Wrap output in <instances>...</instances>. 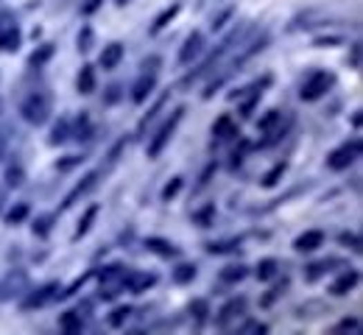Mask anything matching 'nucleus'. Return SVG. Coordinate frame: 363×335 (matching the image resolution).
<instances>
[{
  "instance_id": "obj_27",
  "label": "nucleus",
  "mask_w": 363,
  "mask_h": 335,
  "mask_svg": "<svg viewBox=\"0 0 363 335\" xmlns=\"http://www.w3.org/2000/svg\"><path fill=\"white\" fill-rule=\"evenodd\" d=\"M279 271V262L274 260V257H266V260H260L257 262V268H254V274H257V280L260 283H268L274 274Z\"/></svg>"
},
{
  "instance_id": "obj_4",
  "label": "nucleus",
  "mask_w": 363,
  "mask_h": 335,
  "mask_svg": "<svg viewBox=\"0 0 363 335\" xmlns=\"http://www.w3.org/2000/svg\"><path fill=\"white\" fill-rule=\"evenodd\" d=\"M333 87H335V73H330V70H316V73H310V76L305 79V84H302V90H299V98H302V101H319V98H324Z\"/></svg>"
},
{
  "instance_id": "obj_34",
  "label": "nucleus",
  "mask_w": 363,
  "mask_h": 335,
  "mask_svg": "<svg viewBox=\"0 0 363 335\" xmlns=\"http://www.w3.org/2000/svg\"><path fill=\"white\" fill-rule=\"evenodd\" d=\"M67 137H70V123L62 117L50 131V146H62V143H67Z\"/></svg>"
},
{
  "instance_id": "obj_39",
  "label": "nucleus",
  "mask_w": 363,
  "mask_h": 335,
  "mask_svg": "<svg viewBox=\"0 0 363 335\" xmlns=\"http://www.w3.org/2000/svg\"><path fill=\"white\" fill-rule=\"evenodd\" d=\"M129 316H131V307H115L106 321H109V327H123L129 321Z\"/></svg>"
},
{
  "instance_id": "obj_26",
  "label": "nucleus",
  "mask_w": 363,
  "mask_h": 335,
  "mask_svg": "<svg viewBox=\"0 0 363 335\" xmlns=\"http://www.w3.org/2000/svg\"><path fill=\"white\" fill-rule=\"evenodd\" d=\"M249 277V268L246 265H227V268H221V283H227V285H235V283H243Z\"/></svg>"
},
{
  "instance_id": "obj_37",
  "label": "nucleus",
  "mask_w": 363,
  "mask_h": 335,
  "mask_svg": "<svg viewBox=\"0 0 363 335\" xmlns=\"http://www.w3.org/2000/svg\"><path fill=\"white\" fill-rule=\"evenodd\" d=\"M277 123H279V109H268V112L257 120V128H260V131H271Z\"/></svg>"
},
{
  "instance_id": "obj_55",
  "label": "nucleus",
  "mask_w": 363,
  "mask_h": 335,
  "mask_svg": "<svg viewBox=\"0 0 363 335\" xmlns=\"http://www.w3.org/2000/svg\"><path fill=\"white\" fill-rule=\"evenodd\" d=\"M0 204H3V193H0Z\"/></svg>"
},
{
  "instance_id": "obj_25",
  "label": "nucleus",
  "mask_w": 363,
  "mask_h": 335,
  "mask_svg": "<svg viewBox=\"0 0 363 335\" xmlns=\"http://www.w3.org/2000/svg\"><path fill=\"white\" fill-rule=\"evenodd\" d=\"M165 104H168V95L157 98V104H154V106H151L149 112L142 115V120L137 123V137H142V134H145V128H149V123H154V120H157V115L162 112V106H165Z\"/></svg>"
},
{
  "instance_id": "obj_6",
  "label": "nucleus",
  "mask_w": 363,
  "mask_h": 335,
  "mask_svg": "<svg viewBox=\"0 0 363 335\" xmlns=\"http://www.w3.org/2000/svg\"><path fill=\"white\" fill-rule=\"evenodd\" d=\"M360 137H352L349 143H344V146H338L330 157H327V168L330 171H346L357 157H360Z\"/></svg>"
},
{
  "instance_id": "obj_52",
  "label": "nucleus",
  "mask_w": 363,
  "mask_h": 335,
  "mask_svg": "<svg viewBox=\"0 0 363 335\" xmlns=\"http://www.w3.org/2000/svg\"><path fill=\"white\" fill-rule=\"evenodd\" d=\"M118 98H120V87H118V84H112V87H109V93H106V98H104V101H106V104H115V101H118Z\"/></svg>"
},
{
  "instance_id": "obj_53",
  "label": "nucleus",
  "mask_w": 363,
  "mask_h": 335,
  "mask_svg": "<svg viewBox=\"0 0 363 335\" xmlns=\"http://www.w3.org/2000/svg\"><path fill=\"white\" fill-rule=\"evenodd\" d=\"M352 126H355V128L360 126V112H355V115H352Z\"/></svg>"
},
{
  "instance_id": "obj_23",
  "label": "nucleus",
  "mask_w": 363,
  "mask_h": 335,
  "mask_svg": "<svg viewBox=\"0 0 363 335\" xmlns=\"http://www.w3.org/2000/svg\"><path fill=\"white\" fill-rule=\"evenodd\" d=\"M196 274H198V268H196L193 262H179V265L174 268L171 280H174L176 285H187V283H193V280H196Z\"/></svg>"
},
{
  "instance_id": "obj_45",
  "label": "nucleus",
  "mask_w": 363,
  "mask_h": 335,
  "mask_svg": "<svg viewBox=\"0 0 363 335\" xmlns=\"http://www.w3.org/2000/svg\"><path fill=\"white\" fill-rule=\"evenodd\" d=\"M285 288H288V280H282L279 285H274V288H271V291H268V294L260 299V305H266V307H268V305H271L277 296H282V294H285Z\"/></svg>"
},
{
  "instance_id": "obj_54",
  "label": "nucleus",
  "mask_w": 363,
  "mask_h": 335,
  "mask_svg": "<svg viewBox=\"0 0 363 335\" xmlns=\"http://www.w3.org/2000/svg\"><path fill=\"white\" fill-rule=\"evenodd\" d=\"M129 3V0H118V6H126Z\"/></svg>"
},
{
  "instance_id": "obj_48",
  "label": "nucleus",
  "mask_w": 363,
  "mask_h": 335,
  "mask_svg": "<svg viewBox=\"0 0 363 335\" xmlns=\"http://www.w3.org/2000/svg\"><path fill=\"white\" fill-rule=\"evenodd\" d=\"M241 332H246V335H263V332H268V327L263 321H246L241 327Z\"/></svg>"
},
{
  "instance_id": "obj_20",
  "label": "nucleus",
  "mask_w": 363,
  "mask_h": 335,
  "mask_svg": "<svg viewBox=\"0 0 363 335\" xmlns=\"http://www.w3.org/2000/svg\"><path fill=\"white\" fill-rule=\"evenodd\" d=\"M145 249H149L151 254H157V257H176L179 254V249L165 238H149L145 240Z\"/></svg>"
},
{
  "instance_id": "obj_16",
  "label": "nucleus",
  "mask_w": 363,
  "mask_h": 335,
  "mask_svg": "<svg viewBox=\"0 0 363 335\" xmlns=\"http://www.w3.org/2000/svg\"><path fill=\"white\" fill-rule=\"evenodd\" d=\"M319 246H324V232H322V229H308V232H302V235L294 240V249H297V251H316Z\"/></svg>"
},
{
  "instance_id": "obj_50",
  "label": "nucleus",
  "mask_w": 363,
  "mask_h": 335,
  "mask_svg": "<svg viewBox=\"0 0 363 335\" xmlns=\"http://www.w3.org/2000/svg\"><path fill=\"white\" fill-rule=\"evenodd\" d=\"M90 277H93V271H87V274H84V277H79V280H76V283H70V285H67V288H64V291H62V296H73V294H76V291H79V288H82V285H84V283H87V280H90Z\"/></svg>"
},
{
  "instance_id": "obj_32",
  "label": "nucleus",
  "mask_w": 363,
  "mask_h": 335,
  "mask_svg": "<svg viewBox=\"0 0 363 335\" xmlns=\"http://www.w3.org/2000/svg\"><path fill=\"white\" fill-rule=\"evenodd\" d=\"M235 249H241V240H238V238H232V240H212V243H207V251H210V254H227V251H235Z\"/></svg>"
},
{
  "instance_id": "obj_8",
  "label": "nucleus",
  "mask_w": 363,
  "mask_h": 335,
  "mask_svg": "<svg viewBox=\"0 0 363 335\" xmlns=\"http://www.w3.org/2000/svg\"><path fill=\"white\" fill-rule=\"evenodd\" d=\"M154 285H157V274H151V271H129L120 280V288H126L131 294H142V291H149Z\"/></svg>"
},
{
  "instance_id": "obj_30",
  "label": "nucleus",
  "mask_w": 363,
  "mask_h": 335,
  "mask_svg": "<svg viewBox=\"0 0 363 335\" xmlns=\"http://www.w3.org/2000/svg\"><path fill=\"white\" fill-rule=\"evenodd\" d=\"M28 216H31V207L26 204V201H20V204H15V207L6 213V224H9V227H17V224H23Z\"/></svg>"
},
{
  "instance_id": "obj_42",
  "label": "nucleus",
  "mask_w": 363,
  "mask_h": 335,
  "mask_svg": "<svg viewBox=\"0 0 363 335\" xmlns=\"http://www.w3.org/2000/svg\"><path fill=\"white\" fill-rule=\"evenodd\" d=\"M338 243L346 246V249H352V251H360V235H357V232H341V235H338Z\"/></svg>"
},
{
  "instance_id": "obj_51",
  "label": "nucleus",
  "mask_w": 363,
  "mask_h": 335,
  "mask_svg": "<svg viewBox=\"0 0 363 335\" xmlns=\"http://www.w3.org/2000/svg\"><path fill=\"white\" fill-rule=\"evenodd\" d=\"M349 64L355 70H360V42H352V53H349Z\"/></svg>"
},
{
  "instance_id": "obj_49",
  "label": "nucleus",
  "mask_w": 363,
  "mask_h": 335,
  "mask_svg": "<svg viewBox=\"0 0 363 335\" xmlns=\"http://www.w3.org/2000/svg\"><path fill=\"white\" fill-rule=\"evenodd\" d=\"M90 131H93L90 117H87V115H82V117H79V128H76V137H79V140H87V137H90Z\"/></svg>"
},
{
  "instance_id": "obj_9",
  "label": "nucleus",
  "mask_w": 363,
  "mask_h": 335,
  "mask_svg": "<svg viewBox=\"0 0 363 335\" xmlns=\"http://www.w3.org/2000/svg\"><path fill=\"white\" fill-rule=\"evenodd\" d=\"M266 45H268V37H266V34H260V37H252L249 42H243V48L238 45V48H241V53H235V59H232V67H235V70H241V67H243V64H246L252 56H257V53H260Z\"/></svg>"
},
{
  "instance_id": "obj_36",
  "label": "nucleus",
  "mask_w": 363,
  "mask_h": 335,
  "mask_svg": "<svg viewBox=\"0 0 363 335\" xmlns=\"http://www.w3.org/2000/svg\"><path fill=\"white\" fill-rule=\"evenodd\" d=\"M190 313H193V318H196L198 324H204V321H207V313H210V302H207V299H193Z\"/></svg>"
},
{
  "instance_id": "obj_12",
  "label": "nucleus",
  "mask_w": 363,
  "mask_h": 335,
  "mask_svg": "<svg viewBox=\"0 0 363 335\" xmlns=\"http://www.w3.org/2000/svg\"><path fill=\"white\" fill-rule=\"evenodd\" d=\"M154 87H157V73H154V70H142V76H140V79L134 82V87H131V101H134V104H142L145 98L154 93Z\"/></svg>"
},
{
  "instance_id": "obj_13",
  "label": "nucleus",
  "mask_w": 363,
  "mask_h": 335,
  "mask_svg": "<svg viewBox=\"0 0 363 335\" xmlns=\"http://www.w3.org/2000/svg\"><path fill=\"white\" fill-rule=\"evenodd\" d=\"M201 50H204V34H201V31H193V34L185 39V45L179 48V64H190L193 59L201 56Z\"/></svg>"
},
{
  "instance_id": "obj_3",
  "label": "nucleus",
  "mask_w": 363,
  "mask_h": 335,
  "mask_svg": "<svg viewBox=\"0 0 363 335\" xmlns=\"http://www.w3.org/2000/svg\"><path fill=\"white\" fill-rule=\"evenodd\" d=\"M182 117H185V106H176V109H174V115H171V117L160 126V131L151 137V143H149V160H157V157L165 151V146L174 140V134H176V128H179Z\"/></svg>"
},
{
  "instance_id": "obj_17",
  "label": "nucleus",
  "mask_w": 363,
  "mask_h": 335,
  "mask_svg": "<svg viewBox=\"0 0 363 335\" xmlns=\"http://www.w3.org/2000/svg\"><path fill=\"white\" fill-rule=\"evenodd\" d=\"M333 265H341V260H335V257H327V260H316V262L305 265V280H308V283H316V280H322L327 271H333Z\"/></svg>"
},
{
  "instance_id": "obj_10",
  "label": "nucleus",
  "mask_w": 363,
  "mask_h": 335,
  "mask_svg": "<svg viewBox=\"0 0 363 335\" xmlns=\"http://www.w3.org/2000/svg\"><path fill=\"white\" fill-rule=\"evenodd\" d=\"M56 291H59V285L56 283H48V285H42V288H37V291H31L23 302H20V307L23 310H34V307H42V305H48L53 296H56Z\"/></svg>"
},
{
  "instance_id": "obj_7",
  "label": "nucleus",
  "mask_w": 363,
  "mask_h": 335,
  "mask_svg": "<svg viewBox=\"0 0 363 335\" xmlns=\"http://www.w3.org/2000/svg\"><path fill=\"white\" fill-rule=\"evenodd\" d=\"M243 316H246V296H235V299H230L221 310H218L215 324L221 327V329H230L232 321H238V318H243Z\"/></svg>"
},
{
  "instance_id": "obj_41",
  "label": "nucleus",
  "mask_w": 363,
  "mask_h": 335,
  "mask_svg": "<svg viewBox=\"0 0 363 335\" xmlns=\"http://www.w3.org/2000/svg\"><path fill=\"white\" fill-rule=\"evenodd\" d=\"M182 184H185V179H182V176H174V179H171V182L162 187V201H171V198H174V195L182 190Z\"/></svg>"
},
{
  "instance_id": "obj_38",
  "label": "nucleus",
  "mask_w": 363,
  "mask_h": 335,
  "mask_svg": "<svg viewBox=\"0 0 363 335\" xmlns=\"http://www.w3.org/2000/svg\"><path fill=\"white\" fill-rule=\"evenodd\" d=\"M50 227H53V216H39L37 221H34V235L37 238H48V232H50Z\"/></svg>"
},
{
  "instance_id": "obj_18",
  "label": "nucleus",
  "mask_w": 363,
  "mask_h": 335,
  "mask_svg": "<svg viewBox=\"0 0 363 335\" xmlns=\"http://www.w3.org/2000/svg\"><path fill=\"white\" fill-rule=\"evenodd\" d=\"M23 42V34L17 26H6V28H0V50L3 53H15Z\"/></svg>"
},
{
  "instance_id": "obj_11",
  "label": "nucleus",
  "mask_w": 363,
  "mask_h": 335,
  "mask_svg": "<svg viewBox=\"0 0 363 335\" xmlns=\"http://www.w3.org/2000/svg\"><path fill=\"white\" fill-rule=\"evenodd\" d=\"M95 184H98V171L87 173V176H84V179H82V182H79L76 187H73V190H70V193L64 195V201H62V210H70V207L76 204V201H79L82 195H87V193H90V190H93Z\"/></svg>"
},
{
  "instance_id": "obj_14",
  "label": "nucleus",
  "mask_w": 363,
  "mask_h": 335,
  "mask_svg": "<svg viewBox=\"0 0 363 335\" xmlns=\"http://www.w3.org/2000/svg\"><path fill=\"white\" fill-rule=\"evenodd\" d=\"M357 283H360V274L355 271V268H349V271H344V274L330 285V294H333V296H346L349 291H355Z\"/></svg>"
},
{
  "instance_id": "obj_47",
  "label": "nucleus",
  "mask_w": 363,
  "mask_h": 335,
  "mask_svg": "<svg viewBox=\"0 0 363 335\" xmlns=\"http://www.w3.org/2000/svg\"><path fill=\"white\" fill-rule=\"evenodd\" d=\"M90 48H93V28L84 26V28L79 31V50H90Z\"/></svg>"
},
{
  "instance_id": "obj_35",
  "label": "nucleus",
  "mask_w": 363,
  "mask_h": 335,
  "mask_svg": "<svg viewBox=\"0 0 363 335\" xmlns=\"http://www.w3.org/2000/svg\"><path fill=\"white\" fill-rule=\"evenodd\" d=\"M285 171H288V165H285V162H277L271 171H266V176H263V182H260V184H263V187H274V184L285 176Z\"/></svg>"
},
{
  "instance_id": "obj_19",
  "label": "nucleus",
  "mask_w": 363,
  "mask_h": 335,
  "mask_svg": "<svg viewBox=\"0 0 363 335\" xmlns=\"http://www.w3.org/2000/svg\"><path fill=\"white\" fill-rule=\"evenodd\" d=\"M120 61H123V45L120 42H109L101 50V67H104V70H115Z\"/></svg>"
},
{
  "instance_id": "obj_1",
  "label": "nucleus",
  "mask_w": 363,
  "mask_h": 335,
  "mask_svg": "<svg viewBox=\"0 0 363 335\" xmlns=\"http://www.w3.org/2000/svg\"><path fill=\"white\" fill-rule=\"evenodd\" d=\"M249 31H252V26H241V28L230 31V34L221 39V45H218V48H215V50H212V53H210V56H207V59L198 64V70H193V73H190V76H187L182 84L187 87V84L198 82L201 76H210V73L215 70V67L221 64V61H224V59H227V56H230V53H232V50H235V48H238V45H241L246 37H249Z\"/></svg>"
},
{
  "instance_id": "obj_46",
  "label": "nucleus",
  "mask_w": 363,
  "mask_h": 335,
  "mask_svg": "<svg viewBox=\"0 0 363 335\" xmlns=\"http://www.w3.org/2000/svg\"><path fill=\"white\" fill-rule=\"evenodd\" d=\"M82 162H84V157L73 154V157H67V160H59V162H56V171H73V168L82 165Z\"/></svg>"
},
{
  "instance_id": "obj_31",
  "label": "nucleus",
  "mask_w": 363,
  "mask_h": 335,
  "mask_svg": "<svg viewBox=\"0 0 363 335\" xmlns=\"http://www.w3.org/2000/svg\"><path fill=\"white\" fill-rule=\"evenodd\" d=\"M123 274H126V268L120 262H112V265H106L104 271L98 274V280H101V285H112L115 280H123Z\"/></svg>"
},
{
  "instance_id": "obj_22",
  "label": "nucleus",
  "mask_w": 363,
  "mask_h": 335,
  "mask_svg": "<svg viewBox=\"0 0 363 335\" xmlns=\"http://www.w3.org/2000/svg\"><path fill=\"white\" fill-rule=\"evenodd\" d=\"M53 53H56V45L42 42V45L34 48V53L28 56V67H42V64H48V61L53 59Z\"/></svg>"
},
{
  "instance_id": "obj_2",
  "label": "nucleus",
  "mask_w": 363,
  "mask_h": 335,
  "mask_svg": "<svg viewBox=\"0 0 363 335\" xmlns=\"http://www.w3.org/2000/svg\"><path fill=\"white\" fill-rule=\"evenodd\" d=\"M50 112H53L50 95H48V93H42V90L31 93V95L20 104V115H23V120H26V123H31V126H45V123H48V117H50Z\"/></svg>"
},
{
  "instance_id": "obj_43",
  "label": "nucleus",
  "mask_w": 363,
  "mask_h": 335,
  "mask_svg": "<svg viewBox=\"0 0 363 335\" xmlns=\"http://www.w3.org/2000/svg\"><path fill=\"white\" fill-rule=\"evenodd\" d=\"M232 15H235V9H232V6H227V9H224L221 15H218V17H212L210 28H212V31H221V28H224V26L232 20Z\"/></svg>"
},
{
  "instance_id": "obj_21",
  "label": "nucleus",
  "mask_w": 363,
  "mask_h": 335,
  "mask_svg": "<svg viewBox=\"0 0 363 335\" xmlns=\"http://www.w3.org/2000/svg\"><path fill=\"white\" fill-rule=\"evenodd\" d=\"M76 87H79L82 95L95 93V67H93V64H82V73H79V79H76Z\"/></svg>"
},
{
  "instance_id": "obj_33",
  "label": "nucleus",
  "mask_w": 363,
  "mask_h": 335,
  "mask_svg": "<svg viewBox=\"0 0 363 335\" xmlns=\"http://www.w3.org/2000/svg\"><path fill=\"white\" fill-rule=\"evenodd\" d=\"M193 224L198 227H212L215 224V204H204L201 210L193 213Z\"/></svg>"
},
{
  "instance_id": "obj_28",
  "label": "nucleus",
  "mask_w": 363,
  "mask_h": 335,
  "mask_svg": "<svg viewBox=\"0 0 363 335\" xmlns=\"http://www.w3.org/2000/svg\"><path fill=\"white\" fill-rule=\"evenodd\" d=\"M179 9H182L179 3H171L168 9H162V12H160V15L154 17V26H151V34H160V31H162V28H165V26H168V23H171V20L176 17V15H179Z\"/></svg>"
},
{
  "instance_id": "obj_15",
  "label": "nucleus",
  "mask_w": 363,
  "mask_h": 335,
  "mask_svg": "<svg viewBox=\"0 0 363 335\" xmlns=\"http://www.w3.org/2000/svg\"><path fill=\"white\" fill-rule=\"evenodd\" d=\"M235 134H241V131H238V126H235V120H232L230 115H221V117L212 123V137H215L218 143H221V140H232Z\"/></svg>"
},
{
  "instance_id": "obj_44",
  "label": "nucleus",
  "mask_w": 363,
  "mask_h": 335,
  "mask_svg": "<svg viewBox=\"0 0 363 335\" xmlns=\"http://www.w3.org/2000/svg\"><path fill=\"white\" fill-rule=\"evenodd\" d=\"M23 179H26V173H23V168H20V165H12V168L6 171V184H9V187H20V184H23Z\"/></svg>"
},
{
  "instance_id": "obj_40",
  "label": "nucleus",
  "mask_w": 363,
  "mask_h": 335,
  "mask_svg": "<svg viewBox=\"0 0 363 335\" xmlns=\"http://www.w3.org/2000/svg\"><path fill=\"white\" fill-rule=\"evenodd\" d=\"M357 329H360V318H357V316L341 318V321L333 327V332H357Z\"/></svg>"
},
{
  "instance_id": "obj_29",
  "label": "nucleus",
  "mask_w": 363,
  "mask_h": 335,
  "mask_svg": "<svg viewBox=\"0 0 363 335\" xmlns=\"http://www.w3.org/2000/svg\"><path fill=\"white\" fill-rule=\"evenodd\" d=\"M98 213H101V207H98V204L87 207V213H84V218L79 221V229H76V235H73V238H76V240H79V238H84V235L93 229V221L98 218Z\"/></svg>"
},
{
  "instance_id": "obj_5",
  "label": "nucleus",
  "mask_w": 363,
  "mask_h": 335,
  "mask_svg": "<svg viewBox=\"0 0 363 335\" xmlns=\"http://www.w3.org/2000/svg\"><path fill=\"white\" fill-rule=\"evenodd\" d=\"M28 271L26 268H15V271H9L3 280H0V302H12L17 296H23L28 291Z\"/></svg>"
},
{
  "instance_id": "obj_24",
  "label": "nucleus",
  "mask_w": 363,
  "mask_h": 335,
  "mask_svg": "<svg viewBox=\"0 0 363 335\" xmlns=\"http://www.w3.org/2000/svg\"><path fill=\"white\" fill-rule=\"evenodd\" d=\"M59 327H62L67 335L82 332V313H79V310H67V313H62V316H59Z\"/></svg>"
}]
</instances>
